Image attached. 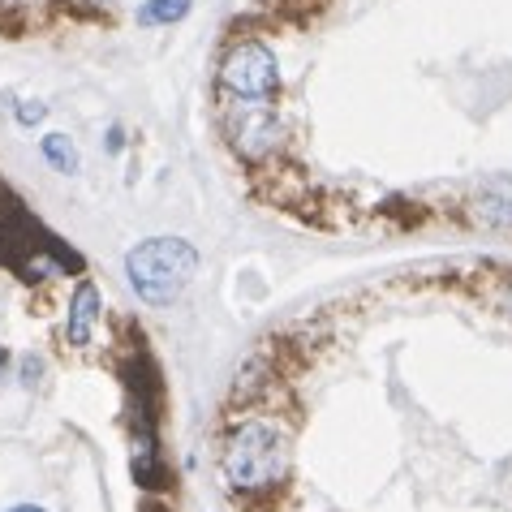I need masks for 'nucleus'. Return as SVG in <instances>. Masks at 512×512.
Wrapping results in <instances>:
<instances>
[{
    "mask_svg": "<svg viewBox=\"0 0 512 512\" xmlns=\"http://www.w3.org/2000/svg\"><path fill=\"white\" fill-rule=\"evenodd\" d=\"M216 478L241 512H276L293 487V418L272 396H250L216 435Z\"/></svg>",
    "mask_w": 512,
    "mask_h": 512,
    "instance_id": "nucleus-1",
    "label": "nucleus"
},
{
    "mask_svg": "<svg viewBox=\"0 0 512 512\" xmlns=\"http://www.w3.org/2000/svg\"><path fill=\"white\" fill-rule=\"evenodd\" d=\"M198 267H203V259L186 237H147L125 254V280H130L138 302L151 310H168L173 302H181Z\"/></svg>",
    "mask_w": 512,
    "mask_h": 512,
    "instance_id": "nucleus-2",
    "label": "nucleus"
},
{
    "mask_svg": "<svg viewBox=\"0 0 512 512\" xmlns=\"http://www.w3.org/2000/svg\"><path fill=\"white\" fill-rule=\"evenodd\" d=\"M220 134L233 147V155L250 168H263L284 151V117L276 99H224L220 95Z\"/></svg>",
    "mask_w": 512,
    "mask_h": 512,
    "instance_id": "nucleus-3",
    "label": "nucleus"
},
{
    "mask_svg": "<svg viewBox=\"0 0 512 512\" xmlns=\"http://www.w3.org/2000/svg\"><path fill=\"white\" fill-rule=\"evenodd\" d=\"M216 87L224 99H276L280 95V61L263 39H233L220 52Z\"/></svg>",
    "mask_w": 512,
    "mask_h": 512,
    "instance_id": "nucleus-4",
    "label": "nucleus"
},
{
    "mask_svg": "<svg viewBox=\"0 0 512 512\" xmlns=\"http://www.w3.org/2000/svg\"><path fill=\"white\" fill-rule=\"evenodd\" d=\"M99 319H104V297H99L95 280H78L69 293V310H65V340L74 349H91Z\"/></svg>",
    "mask_w": 512,
    "mask_h": 512,
    "instance_id": "nucleus-5",
    "label": "nucleus"
},
{
    "mask_svg": "<svg viewBox=\"0 0 512 512\" xmlns=\"http://www.w3.org/2000/svg\"><path fill=\"white\" fill-rule=\"evenodd\" d=\"M194 0H142V5L134 9L138 26H173L181 18H190Z\"/></svg>",
    "mask_w": 512,
    "mask_h": 512,
    "instance_id": "nucleus-6",
    "label": "nucleus"
},
{
    "mask_svg": "<svg viewBox=\"0 0 512 512\" xmlns=\"http://www.w3.org/2000/svg\"><path fill=\"white\" fill-rule=\"evenodd\" d=\"M39 155H44L56 173H65V177H74L78 164H82L78 160V147L69 142V134H44V138H39Z\"/></svg>",
    "mask_w": 512,
    "mask_h": 512,
    "instance_id": "nucleus-7",
    "label": "nucleus"
},
{
    "mask_svg": "<svg viewBox=\"0 0 512 512\" xmlns=\"http://www.w3.org/2000/svg\"><path fill=\"white\" fill-rule=\"evenodd\" d=\"M13 117H18V125H26V130H31V125H39L48 117V108L39 104V99H22L18 108H13Z\"/></svg>",
    "mask_w": 512,
    "mask_h": 512,
    "instance_id": "nucleus-8",
    "label": "nucleus"
},
{
    "mask_svg": "<svg viewBox=\"0 0 512 512\" xmlns=\"http://www.w3.org/2000/svg\"><path fill=\"white\" fill-rule=\"evenodd\" d=\"M125 147V130H121V125H112V130H108V151H121Z\"/></svg>",
    "mask_w": 512,
    "mask_h": 512,
    "instance_id": "nucleus-9",
    "label": "nucleus"
},
{
    "mask_svg": "<svg viewBox=\"0 0 512 512\" xmlns=\"http://www.w3.org/2000/svg\"><path fill=\"white\" fill-rule=\"evenodd\" d=\"M9 512H48V508H39V504H13Z\"/></svg>",
    "mask_w": 512,
    "mask_h": 512,
    "instance_id": "nucleus-10",
    "label": "nucleus"
},
{
    "mask_svg": "<svg viewBox=\"0 0 512 512\" xmlns=\"http://www.w3.org/2000/svg\"><path fill=\"white\" fill-rule=\"evenodd\" d=\"M9 362H13V358H9V349H0V375L9 371Z\"/></svg>",
    "mask_w": 512,
    "mask_h": 512,
    "instance_id": "nucleus-11",
    "label": "nucleus"
}]
</instances>
